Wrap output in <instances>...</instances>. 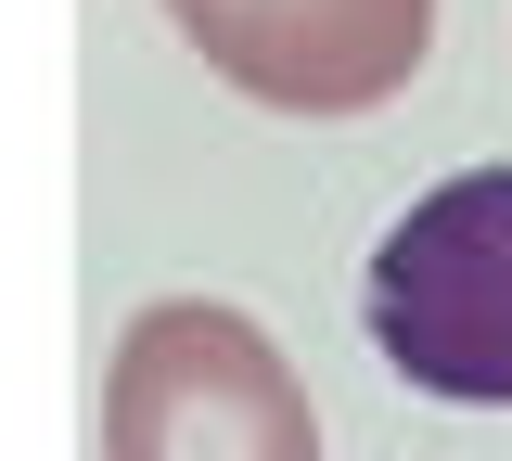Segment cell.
<instances>
[{"label": "cell", "instance_id": "2", "mask_svg": "<svg viewBox=\"0 0 512 461\" xmlns=\"http://www.w3.org/2000/svg\"><path fill=\"white\" fill-rule=\"evenodd\" d=\"M372 346L448 410H512V167H461L359 269Z\"/></svg>", "mask_w": 512, "mask_h": 461}, {"label": "cell", "instance_id": "1", "mask_svg": "<svg viewBox=\"0 0 512 461\" xmlns=\"http://www.w3.org/2000/svg\"><path fill=\"white\" fill-rule=\"evenodd\" d=\"M103 461H320V410L244 308L154 295L103 359Z\"/></svg>", "mask_w": 512, "mask_h": 461}, {"label": "cell", "instance_id": "3", "mask_svg": "<svg viewBox=\"0 0 512 461\" xmlns=\"http://www.w3.org/2000/svg\"><path fill=\"white\" fill-rule=\"evenodd\" d=\"M167 26L269 116H372L436 52V0H167Z\"/></svg>", "mask_w": 512, "mask_h": 461}]
</instances>
